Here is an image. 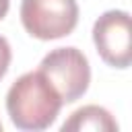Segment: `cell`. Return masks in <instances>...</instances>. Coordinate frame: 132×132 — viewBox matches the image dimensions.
<instances>
[{
  "mask_svg": "<svg viewBox=\"0 0 132 132\" xmlns=\"http://www.w3.org/2000/svg\"><path fill=\"white\" fill-rule=\"evenodd\" d=\"M10 60H12V50L6 37L0 35V80L6 76L8 68H10Z\"/></svg>",
  "mask_w": 132,
  "mask_h": 132,
  "instance_id": "cell-6",
  "label": "cell"
},
{
  "mask_svg": "<svg viewBox=\"0 0 132 132\" xmlns=\"http://www.w3.org/2000/svg\"><path fill=\"white\" fill-rule=\"evenodd\" d=\"M8 8H10V0H0V21L8 14Z\"/></svg>",
  "mask_w": 132,
  "mask_h": 132,
  "instance_id": "cell-7",
  "label": "cell"
},
{
  "mask_svg": "<svg viewBox=\"0 0 132 132\" xmlns=\"http://www.w3.org/2000/svg\"><path fill=\"white\" fill-rule=\"evenodd\" d=\"M118 132L116 118L101 105H85L70 113V118L62 124V132Z\"/></svg>",
  "mask_w": 132,
  "mask_h": 132,
  "instance_id": "cell-5",
  "label": "cell"
},
{
  "mask_svg": "<svg viewBox=\"0 0 132 132\" xmlns=\"http://www.w3.org/2000/svg\"><path fill=\"white\" fill-rule=\"evenodd\" d=\"M93 43L101 60L111 68H128L132 62L130 14L126 10H105L93 25Z\"/></svg>",
  "mask_w": 132,
  "mask_h": 132,
  "instance_id": "cell-4",
  "label": "cell"
},
{
  "mask_svg": "<svg viewBox=\"0 0 132 132\" xmlns=\"http://www.w3.org/2000/svg\"><path fill=\"white\" fill-rule=\"evenodd\" d=\"M62 105V97L39 70L21 74L6 93V111L19 130L41 132L50 128Z\"/></svg>",
  "mask_w": 132,
  "mask_h": 132,
  "instance_id": "cell-1",
  "label": "cell"
},
{
  "mask_svg": "<svg viewBox=\"0 0 132 132\" xmlns=\"http://www.w3.org/2000/svg\"><path fill=\"white\" fill-rule=\"evenodd\" d=\"M21 23L35 39H60L74 31L78 23V4L76 0H23Z\"/></svg>",
  "mask_w": 132,
  "mask_h": 132,
  "instance_id": "cell-3",
  "label": "cell"
},
{
  "mask_svg": "<svg viewBox=\"0 0 132 132\" xmlns=\"http://www.w3.org/2000/svg\"><path fill=\"white\" fill-rule=\"evenodd\" d=\"M58 91L64 103L80 99L91 85V64L78 47H56L47 52L37 68Z\"/></svg>",
  "mask_w": 132,
  "mask_h": 132,
  "instance_id": "cell-2",
  "label": "cell"
},
{
  "mask_svg": "<svg viewBox=\"0 0 132 132\" xmlns=\"http://www.w3.org/2000/svg\"><path fill=\"white\" fill-rule=\"evenodd\" d=\"M0 132H2V124H0Z\"/></svg>",
  "mask_w": 132,
  "mask_h": 132,
  "instance_id": "cell-8",
  "label": "cell"
}]
</instances>
